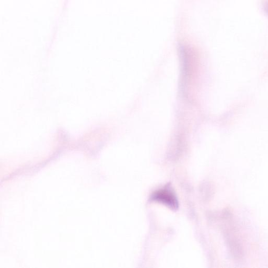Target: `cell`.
I'll list each match as a JSON object with an SVG mask.
<instances>
[{"label":"cell","instance_id":"obj_1","mask_svg":"<svg viewBox=\"0 0 268 268\" xmlns=\"http://www.w3.org/2000/svg\"><path fill=\"white\" fill-rule=\"evenodd\" d=\"M151 198L153 201L162 203L170 208L173 209L178 208L177 196L169 185L154 192Z\"/></svg>","mask_w":268,"mask_h":268}]
</instances>
